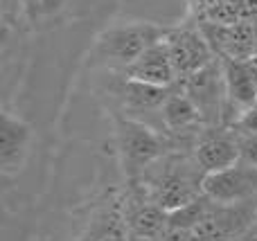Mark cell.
<instances>
[{
    "label": "cell",
    "mask_w": 257,
    "mask_h": 241,
    "mask_svg": "<svg viewBox=\"0 0 257 241\" xmlns=\"http://www.w3.org/2000/svg\"><path fill=\"white\" fill-rule=\"evenodd\" d=\"M203 178L205 171L199 167L194 153L185 149H174L156 165H151L142 174V178L131 183L128 187L140 189L156 205L169 212L201 196Z\"/></svg>",
    "instance_id": "6da1fadb"
},
{
    "label": "cell",
    "mask_w": 257,
    "mask_h": 241,
    "mask_svg": "<svg viewBox=\"0 0 257 241\" xmlns=\"http://www.w3.org/2000/svg\"><path fill=\"white\" fill-rule=\"evenodd\" d=\"M113 131H115L117 160L126 185L142 178L151 165L174 151V142L167 133H160L151 124L126 113H113Z\"/></svg>",
    "instance_id": "7a4b0ae2"
},
{
    "label": "cell",
    "mask_w": 257,
    "mask_h": 241,
    "mask_svg": "<svg viewBox=\"0 0 257 241\" xmlns=\"http://www.w3.org/2000/svg\"><path fill=\"white\" fill-rule=\"evenodd\" d=\"M169 27L156 23H122L104 30L95 39L86 66L88 68H115L124 70L136 59H140L151 45L165 39Z\"/></svg>",
    "instance_id": "3957f363"
},
{
    "label": "cell",
    "mask_w": 257,
    "mask_h": 241,
    "mask_svg": "<svg viewBox=\"0 0 257 241\" xmlns=\"http://www.w3.org/2000/svg\"><path fill=\"white\" fill-rule=\"evenodd\" d=\"M178 86L196 104L205 126H226V81L221 59L217 57L194 75L181 79Z\"/></svg>",
    "instance_id": "277c9868"
},
{
    "label": "cell",
    "mask_w": 257,
    "mask_h": 241,
    "mask_svg": "<svg viewBox=\"0 0 257 241\" xmlns=\"http://www.w3.org/2000/svg\"><path fill=\"white\" fill-rule=\"evenodd\" d=\"M257 221V196L244 201L219 203L210 207L205 219L192 230L196 241H230L248 232Z\"/></svg>",
    "instance_id": "5b68a950"
},
{
    "label": "cell",
    "mask_w": 257,
    "mask_h": 241,
    "mask_svg": "<svg viewBox=\"0 0 257 241\" xmlns=\"http://www.w3.org/2000/svg\"><path fill=\"white\" fill-rule=\"evenodd\" d=\"M165 45L169 50V57L178 72V81L194 75L196 70L205 68L210 61L217 59L210 41L201 32L199 25H178L169 27L165 34Z\"/></svg>",
    "instance_id": "8992f818"
},
{
    "label": "cell",
    "mask_w": 257,
    "mask_h": 241,
    "mask_svg": "<svg viewBox=\"0 0 257 241\" xmlns=\"http://www.w3.org/2000/svg\"><path fill=\"white\" fill-rule=\"evenodd\" d=\"M219 59H250L257 50V21H239L232 25L196 21Z\"/></svg>",
    "instance_id": "52a82bcc"
},
{
    "label": "cell",
    "mask_w": 257,
    "mask_h": 241,
    "mask_svg": "<svg viewBox=\"0 0 257 241\" xmlns=\"http://www.w3.org/2000/svg\"><path fill=\"white\" fill-rule=\"evenodd\" d=\"M192 153L205 174L232 167L241 158L239 140L230 126H203Z\"/></svg>",
    "instance_id": "ba28073f"
},
{
    "label": "cell",
    "mask_w": 257,
    "mask_h": 241,
    "mask_svg": "<svg viewBox=\"0 0 257 241\" xmlns=\"http://www.w3.org/2000/svg\"><path fill=\"white\" fill-rule=\"evenodd\" d=\"M203 192L212 201L230 203L257 196V167L248 162H235L232 167L205 174Z\"/></svg>",
    "instance_id": "9c48e42d"
},
{
    "label": "cell",
    "mask_w": 257,
    "mask_h": 241,
    "mask_svg": "<svg viewBox=\"0 0 257 241\" xmlns=\"http://www.w3.org/2000/svg\"><path fill=\"white\" fill-rule=\"evenodd\" d=\"M176 86H154V84H145L126 77L124 72L120 75V79L115 81V86L111 88V95L120 102L122 111L126 115L136 117L138 113H160L163 104L167 102V97L172 95V90Z\"/></svg>",
    "instance_id": "30bf717a"
},
{
    "label": "cell",
    "mask_w": 257,
    "mask_h": 241,
    "mask_svg": "<svg viewBox=\"0 0 257 241\" xmlns=\"http://www.w3.org/2000/svg\"><path fill=\"white\" fill-rule=\"evenodd\" d=\"M122 216L128 232L147 239H156L169 225L167 210L156 205L136 187H128L126 196L122 198Z\"/></svg>",
    "instance_id": "8fae6325"
},
{
    "label": "cell",
    "mask_w": 257,
    "mask_h": 241,
    "mask_svg": "<svg viewBox=\"0 0 257 241\" xmlns=\"http://www.w3.org/2000/svg\"><path fill=\"white\" fill-rule=\"evenodd\" d=\"M32 142V129L21 117H14L9 111L0 115V165L3 174L12 176L23 167L27 147Z\"/></svg>",
    "instance_id": "7c38bea8"
},
{
    "label": "cell",
    "mask_w": 257,
    "mask_h": 241,
    "mask_svg": "<svg viewBox=\"0 0 257 241\" xmlns=\"http://www.w3.org/2000/svg\"><path fill=\"white\" fill-rule=\"evenodd\" d=\"M120 72H124L131 79L154 84V86H176L178 84V72L174 68L172 57H169L165 39L158 41L156 45H151L140 59H136L131 66H126Z\"/></svg>",
    "instance_id": "4fadbf2b"
},
{
    "label": "cell",
    "mask_w": 257,
    "mask_h": 241,
    "mask_svg": "<svg viewBox=\"0 0 257 241\" xmlns=\"http://www.w3.org/2000/svg\"><path fill=\"white\" fill-rule=\"evenodd\" d=\"M212 205H214V201L203 192L201 196L192 198V201L185 203V205L176 207V210H169L167 221H169V225H174V228H181V230L192 232V230L205 219V214L210 212Z\"/></svg>",
    "instance_id": "5bb4252c"
},
{
    "label": "cell",
    "mask_w": 257,
    "mask_h": 241,
    "mask_svg": "<svg viewBox=\"0 0 257 241\" xmlns=\"http://www.w3.org/2000/svg\"><path fill=\"white\" fill-rule=\"evenodd\" d=\"M230 129L235 131L237 135L257 133V102H253L248 108H244V111L235 117V122L230 124Z\"/></svg>",
    "instance_id": "9a60e30c"
},
{
    "label": "cell",
    "mask_w": 257,
    "mask_h": 241,
    "mask_svg": "<svg viewBox=\"0 0 257 241\" xmlns=\"http://www.w3.org/2000/svg\"><path fill=\"white\" fill-rule=\"evenodd\" d=\"M237 140H239V153H241L239 160L257 167V133L237 135Z\"/></svg>",
    "instance_id": "2e32d148"
},
{
    "label": "cell",
    "mask_w": 257,
    "mask_h": 241,
    "mask_svg": "<svg viewBox=\"0 0 257 241\" xmlns=\"http://www.w3.org/2000/svg\"><path fill=\"white\" fill-rule=\"evenodd\" d=\"M154 241H196V237L187 230H181V228H174V225H167L163 232L158 234Z\"/></svg>",
    "instance_id": "e0dca14e"
},
{
    "label": "cell",
    "mask_w": 257,
    "mask_h": 241,
    "mask_svg": "<svg viewBox=\"0 0 257 241\" xmlns=\"http://www.w3.org/2000/svg\"><path fill=\"white\" fill-rule=\"evenodd\" d=\"M185 3H187V7H190V12L196 16V21H199V18L203 16L208 9H212L219 0H185Z\"/></svg>",
    "instance_id": "ac0fdd59"
},
{
    "label": "cell",
    "mask_w": 257,
    "mask_h": 241,
    "mask_svg": "<svg viewBox=\"0 0 257 241\" xmlns=\"http://www.w3.org/2000/svg\"><path fill=\"white\" fill-rule=\"evenodd\" d=\"M70 0H41V16H52V14H59Z\"/></svg>",
    "instance_id": "d6986e66"
},
{
    "label": "cell",
    "mask_w": 257,
    "mask_h": 241,
    "mask_svg": "<svg viewBox=\"0 0 257 241\" xmlns=\"http://www.w3.org/2000/svg\"><path fill=\"white\" fill-rule=\"evenodd\" d=\"M230 241H257V225H253L248 232L239 234V237H235V239H230Z\"/></svg>",
    "instance_id": "ffe728a7"
},
{
    "label": "cell",
    "mask_w": 257,
    "mask_h": 241,
    "mask_svg": "<svg viewBox=\"0 0 257 241\" xmlns=\"http://www.w3.org/2000/svg\"><path fill=\"white\" fill-rule=\"evenodd\" d=\"M128 241H154V239H147V237H140V234H131V232H128Z\"/></svg>",
    "instance_id": "44dd1931"
},
{
    "label": "cell",
    "mask_w": 257,
    "mask_h": 241,
    "mask_svg": "<svg viewBox=\"0 0 257 241\" xmlns=\"http://www.w3.org/2000/svg\"><path fill=\"white\" fill-rule=\"evenodd\" d=\"M255 225H257V221H255Z\"/></svg>",
    "instance_id": "7402d4cb"
}]
</instances>
